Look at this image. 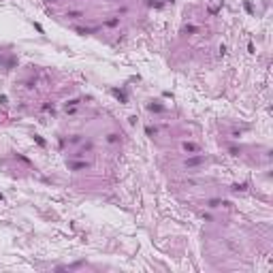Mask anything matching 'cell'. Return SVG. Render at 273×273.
<instances>
[{
	"instance_id": "3",
	"label": "cell",
	"mask_w": 273,
	"mask_h": 273,
	"mask_svg": "<svg viewBox=\"0 0 273 273\" xmlns=\"http://www.w3.org/2000/svg\"><path fill=\"white\" fill-rule=\"evenodd\" d=\"M107 141H109V143H115V141H117V134H109Z\"/></svg>"
},
{
	"instance_id": "2",
	"label": "cell",
	"mask_w": 273,
	"mask_h": 273,
	"mask_svg": "<svg viewBox=\"0 0 273 273\" xmlns=\"http://www.w3.org/2000/svg\"><path fill=\"white\" fill-rule=\"evenodd\" d=\"M184 149L186 152H198V147H196L194 143H184Z\"/></svg>"
},
{
	"instance_id": "1",
	"label": "cell",
	"mask_w": 273,
	"mask_h": 273,
	"mask_svg": "<svg viewBox=\"0 0 273 273\" xmlns=\"http://www.w3.org/2000/svg\"><path fill=\"white\" fill-rule=\"evenodd\" d=\"M201 162H205V156H196V158L186 160V167H196V165H201Z\"/></svg>"
}]
</instances>
